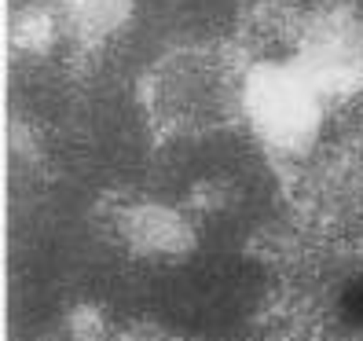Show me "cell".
I'll use <instances>...</instances> for the list:
<instances>
[{"instance_id":"1","label":"cell","mask_w":363,"mask_h":341,"mask_svg":"<svg viewBox=\"0 0 363 341\" xmlns=\"http://www.w3.org/2000/svg\"><path fill=\"white\" fill-rule=\"evenodd\" d=\"M334 319L341 330L363 334V272L349 275L334 294Z\"/></svg>"}]
</instances>
